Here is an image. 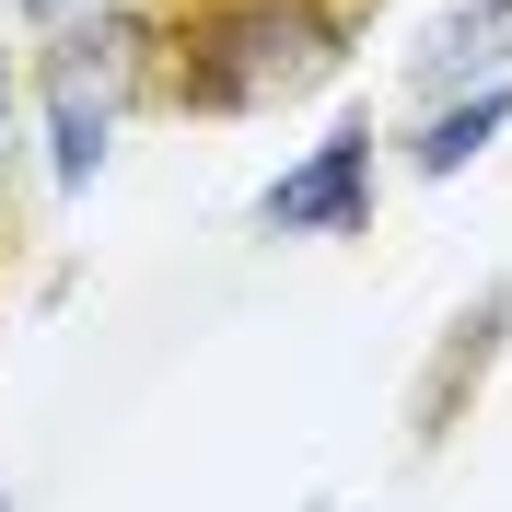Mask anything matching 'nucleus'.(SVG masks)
<instances>
[{"instance_id":"nucleus-7","label":"nucleus","mask_w":512,"mask_h":512,"mask_svg":"<svg viewBox=\"0 0 512 512\" xmlns=\"http://www.w3.org/2000/svg\"><path fill=\"white\" fill-rule=\"evenodd\" d=\"M24 175V70H12V47H0V187Z\"/></svg>"},{"instance_id":"nucleus-5","label":"nucleus","mask_w":512,"mask_h":512,"mask_svg":"<svg viewBox=\"0 0 512 512\" xmlns=\"http://www.w3.org/2000/svg\"><path fill=\"white\" fill-rule=\"evenodd\" d=\"M501 70H512V0H466V12H443L431 47H419V82H431V94H489Z\"/></svg>"},{"instance_id":"nucleus-2","label":"nucleus","mask_w":512,"mask_h":512,"mask_svg":"<svg viewBox=\"0 0 512 512\" xmlns=\"http://www.w3.org/2000/svg\"><path fill=\"white\" fill-rule=\"evenodd\" d=\"M35 105H47V163H59V198H82L117 152V117L140 105V12H70L35 47Z\"/></svg>"},{"instance_id":"nucleus-1","label":"nucleus","mask_w":512,"mask_h":512,"mask_svg":"<svg viewBox=\"0 0 512 512\" xmlns=\"http://www.w3.org/2000/svg\"><path fill=\"white\" fill-rule=\"evenodd\" d=\"M128 12H140V94L187 117H256L315 94L373 0H128Z\"/></svg>"},{"instance_id":"nucleus-3","label":"nucleus","mask_w":512,"mask_h":512,"mask_svg":"<svg viewBox=\"0 0 512 512\" xmlns=\"http://www.w3.org/2000/svg\"><path fill=\"white\" fill-rule=\"evenodd\" d=\"M256 222L268 233H373V128H326L303 163H280Z\"/></svg>"},{"instance_id":"nucleus-4","label":"nucleus","mask_w":512,"mask_h":512,"mask_svg":"<svg viewBox=\"0 0 512 512\" xmlns=\"http://www.w3.org/2000/svg\"><path fill=\"white\" fill-rule=\"evenodd\" d=\"M501 338H512V280H489L478 303L443 326V350L419 361V384H408V443H419V454L454 443V419L478 408V384H489V361H501Z\"/></svg>"},{"instance_id":"nucleus-8","label":"nucleus","mask_w":512,"mask_h":512,"mask_svg":"<svg viewBox=\"0 0 512 512\" xmlns=\"http://www.w3.org/2000/svg\"><path fill=\"white\" fill-rule=\"evenodd\" d=\"M12 12H35V24H70V12H82V0H12Z\"/></svg>"},{"instance_id":"nucleus-9","label":"nucleus","mask_w":512,"mask_h":512,"mask_svg":"<svg viewBox=\"0 0 512 512\" xmlns=\"http://www.w3.org/2000/svg\"><path fill=\"white\" fill-rule=\"evenodd\" d=\"M0 512H12V501H0Z\"/></svg>"},{"instance_id":"nucleus-6","label":"nucleus","mask_w":512,"mask_h":512,"mask_svg":"<svg viewBox=\"0 0 512 512\" xmlns=\"http://www.w3.org/2000/svg\"><path fill=\"white\" fill-rule=\"evenodd\" d=\"M501 128H512V82H489V94L443 105V117L419 128V140H408V163H419V175H466V163H478L489 140H501Z\"/></svg>"}]
</instances>
